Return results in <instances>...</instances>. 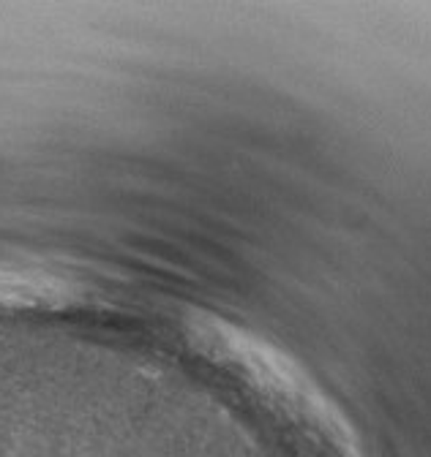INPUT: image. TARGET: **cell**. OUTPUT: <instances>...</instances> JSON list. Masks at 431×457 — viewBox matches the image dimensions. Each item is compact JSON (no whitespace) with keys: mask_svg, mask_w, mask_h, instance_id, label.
Masks as SVG:
<instances>
[{"mask_svg":"<svg viewBox=\"0 0 431 457\" xmlns=\"http://www.w3.org/2000/svg\"><path fill=\"white\" fill-rule=\"evenodd\" d=\"M82 295V286L66 275L33 264H0V305H66Z\"/></svg>","mask_w":431,"mask_h":457,"instance_id":"obj_1","label":"cell"}]
</instances>
